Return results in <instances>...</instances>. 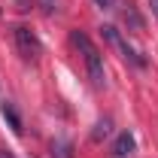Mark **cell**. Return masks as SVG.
I'll return each mask as SVG.
<instances>
[{
	"label": "cell",
	"instance_id": "cell-11",
	"mask_svg": "<svg viewBox=\"0 0 158 158\" xmlns=\"http://www.w3.org/2000/svg\"><path fill=\"white\" fill-rule=\"evenodd\" d=\"M149 6H152V15L158 19V0H149Z\"/></svg>",
	"mask_w": 158,
	"mask_h": 158
},
{
	"label": "cell",
	"instance_id": "cell-10",
	"mask_svg": "<svg viewBox=\"0 0 158 158\" xmlns=\"http://www.w3.org/2000/svg\"><path fill=\"white\" fill-rule=\"evenodd\" d=\"M94 3H98L100 9H113V6H116V0H94Z\"/></svg>",
	"mask_w": 158,
	"mask_h": 158
},
{
	"label": "cell",
	"instance_id": "cell-2",
	"mask_svg": "<svg viewBox=\"0 0 158 158\" xmlns=\"http://www.w3.org/2000/svg\"><path fill=\"white\" fill-rule=\"evenodd\" d=\"M12 37H15V46H19L21 58L24 61H40V55H43V43L37 40V34L31 31V27H24V24H19V27H12Z\"/></svg>",
	"mask_w": 158,
	"mask_h": 158
},
{
	"label": "cell",
	"instance_id": "cell-12",
	"mask_svg": "<svg viewBox=\"0 0 158 158\" xmlns=\"http://www.w3.org/2000/svg\"><path fill=\"white\" fill-rule=\"evenodd\" d=\"M0 158H12V152H6V149H0Z\"/></svg>",
	"mask_w": 158,
	"mask_h": 158
},
{
	"label": "cell",
	"instance_id": "cell-6",
	"mask_svg": "<svg viewBox=\"0 0 158 158\" xmlns=\"http://www.w3.org/2000/svg\"><path fill=\"white\" fill-rule=\"evenodd\" d=\"M122 19H125V24L131 27V34H140V31H143V19L137 15V9H134L131 3H128V9L122 12Z\"/></svg>",
	"mask_w": 158,
	"mask_h": 158
},
{
	"label": "cell",
	"instance_id": "cell-4",
	"mask_svg": "<svg viewBox=\"0 0 158 158\" xmlns=\"http://www.w3.org/2000/svg\"><path fill=\"white\" fill-rule=\"evenodd\" d=\"M134 149H137V140H134V134H131V131H122V134L116 137V143H113V155H116V158L134 155Z\"/></svg>",
	"mask_w": 158,
	"mask_h": 158
},
{
	"label": "cell",
	"instance_id": "cell-1",
	"mask_svg": "<svg viewBox=\"0 0 158 158\" xmlns=\"http://www.w3.org/2000/svg\"><path fill=\"white\" fill-rule=\"evenodd\" d=\"M70 43L76 46L85 58V70H88V79L94 88H106V70H103V55L98 52V46L88 40L85 31H70Z\"/></svg>",
	"mask_w": 158,
	"mask_h": 158
},
{
	"label": "cell",
	"instance_id": "cell-3",
	"mask_svg": "<svg viewBox=\"0 0 158 158\" xmlns=\"http://www.w3.org/2000/svg\"><path fill=\"white\" fill-rule=\"evenodd\" d=\"M100 34H103V40H106V43H110L113 49H118V52H122V58H125V61H131L134 67H146V58H143L140 52H134V49L128 46V40L122 37V34H118L113 24H103V27H100Z\"/></svg>",
	"mask_w": 158,
	"mask_h": 158
},
{
	"label": "cell",
	"instance_id": "cell-9",
	"mask_svg": "<svg viewBox=\"0 0 158 158\" xmlns=\"http://www.w3.org/2000/svg\"><path fill=\"white\" fill-rule=\"evenodd\" d=\"M40 6H43L46 12H55V9H58V3H55V0H40Z\"/></svg>",
	"mask_w": 158,
	"mask_h": 158
},
{
	"label": "cell",
	"instance_id": "cell-7",
	"mask_svg": "<svg viewBox=\"0 0 158 158\" xmlns=\"http://www.w3.org/2000/svg\"><path fill=\"white\" fill-rule=\"evenodd\" d=\"M52 155L55 158H73V146H70L64 137H58L55 143H52Z\"/></svg>",
	"mask_w": 158,
	"mask_h": 158
},
{
	"label": "cell",
	"instance_id": "cell-5",
	"mask_svg": "<svg viewBox=\"0 0 158 158\" xmlns=\"http://www.w3.org/2000/svg\"><path fill=\"white\" fill-rule=\"evenodd\" d=\"M0 113H3V118L9 122V128H12L15 134H21V131H24V128H21V116H19V110H15V103H9V100H6V103L0 106Z\"/></svg>",
	"mask_w": 158,
	"mask_h": 158
},
{
	"label": "cell",
	"instance_id": "cell-8",
	"mask_svg": "<svg viewBox=\"0 0 158 158\" xmlns=\"http://www.w3.org/2000/svg\"><path fill=\"white\" fill-rule=\"evenodd\" d=\"M110 128H113V122H110V118H100L98 125H94V131H91V140H94V143H100V140L110 134Z\"/></svg>",
	"mask_w": 158,
	"mask_h": 158
}]
</instances>
